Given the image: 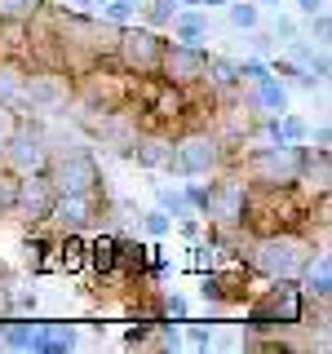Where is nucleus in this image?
Segmentation results:
<instances>
[{
    "label": "nucleus",
    "instance_id": "nucleus-1",
    "mask_svg": "<svg viewBox=\"0 0 332 354\" xmlns=\"http://www.w3.org/2000/svg\"><path fill=\"white\" fill-rule=\"evenodd\" d=\"M310 248H315V239L297 235V230H266V235H252L248 243V266L266 279H297Z\"/></svg>",
    "mask_w": 332,
    "mask_h": 354
},
{
    "label": "nucleus",
    "instance_id": "nucleus-2",
    "mask_svg": "<svg viewBox=\"0 0 332 354\" xmlns=\"http://www.w3.org/2000/svg\"><path fill=\"white\" fill-rule=\"evenodd\" d=\"M310 164L306 142H252L243 151V169L257 186H288V182H302Z\"/></svg>",
    "mask_w": 332,
    "mask_h": 354
},
{
    "label": "nucleus",
    "instance_id": "nucleus-3",
    "mask_svg": "<svg viewBox=\"0 0 332 354\" xmlns=\"http://www.w3.org/2000/svg\"><path fill=\"white\" fill-rule=\"evenodd\" d=\"M169 169L182 177V182H204V177H217L226 169V142L213 129H191L182 138H173V164Z\"/></svg>",
    "mask_w": 332,
    "mask_h": 354
},
{
    "label": "nucleus",
    "instance_id": "nucleus-4",
    "mask_svg": "<svg viewBox=\"0 0 332 354\" xmlns=\"http://www.w3.org/2000/svg\"><path fill=\"white\" fill-rule=\"evenodd\" d=\"M44 182L53 186V195L98 191V186H102L98 155L89 151V147H53L49 151V164H44Z\"/></svg>",
    "mask_w": 332,
    "mask_h": 354
},
{
    "label": "nucleus",
    "instance_id": "nucleus-5",
    "mask_svg": "<svg viewBox=\"0 0 332 354\" xmlns=\"http://www.w3.org/2000/svg\"><path fill=\"white\" fill-rule=\"evenodd\" d=\"M75 97V80L58 66H36V71H22V88L18 102L36 115H62Z\"/></svg>",
    "mask_w": 332,
    "mask_h": 354
},
{
    "label": "nucleus",
    "instance_id": "nucleus-6",
    "mask_svg": "<svg viewBox=\"0 0 332 354\" xmlns=\"http://www.w3.org/2000/svg\"><path fill=\"white\" fill-rule=\"evenodd\" d=\"M160 53H164V36L147 22H124L116 36V49L111 58L124 66V75H151L160 66Z\"/></svg>",
    "mask_w": 332,
    "mask_h": 354
},
{
    "label": "nucleus",
    "instance_id": "nucleus-7",
    "mask_svg": "<svg viewBox=\"0 0 332 354\" xmlns=\"http://www.w3.org/2000/svg\"><path fill=\"white\" fill-rule=\"evenodd\" d=\"M49 133L40 124H27V120H18V129L9 133V142L0 147V160L9 164L14 173H44V164H49Z\"/></svg>",
    "mask_w": 332,
    "mask_h": 354
},
{
    "label": "nucleus",
    "instance_id": "nucleus-8",
    "mask_svg": "<svg viewBox=\"0 0 332 354\" xmlns=\"http://www.w3.org/2000/svg\"><path fill=\"white\" fill-rule=\"evenodd\" d=\"M155 71H160L164 80H173L177 88L204 84V71H208V44L164 40V53H160V66H155Z\"/></svg>",
    "mask_w": 332,
    "mask_h": 354
},
{
    "label": "nucleus",
    "instance_id": "nucleus-9",
    "mask_svg": "<svg viewBox=\"0 0 332 354\" xmlns=\"http://www.w3.org/2000/svg\"><path fill=\"white\" fill-rule=\"evenodd\" d=\"M98 217H107V204L98 191H71V195H53L49 204V217L58 230H89Z\"/></svg>",
    "mask_w": 332,
    "mask_h": 354
},
{
    "label": "nucleus",
    "instance_id": "nucleus-10",
    "mask_svg": "<svg viewBox=\"0 0 332 354\" xmlns=\"http://www.w3.org/2000/svg\"><path fill=\"white\" fill-rule=\"evenodd\" d=\"M297 279H302V297L328 306V297H332V257H328L324 243H319V248H310V257H306L302 270H297Z\"/></svg>",
    "mask_w": 332,
    "mask_h": 354
},
{
    "label": "nucleus",
    "instance_id": "nucleus-11",
    "mask_svg": "<svg viewBox=\"0 0 332 354\" xmlns=\"http://www.w3.org/2000/svg\"><path fill=\"white\" fill-rule=\"evenodd\" d=\"M53 204V186L44 182V173H18V204L14 213H27V221H44Z\"/></svg>",
    "mask_w": 332,
    "mask_h": 354
},
{
    "label": "nucleus",
    "instance_id": "nucleus-12",
    "mask_svg": "<svg viewBox=\"0 0 332 354\" xmlns=\"http://www.w3.org/2000/svg\"><path fill=\"white\" fill-rule=\"evenodd\" d=\"M133 164L138 169H147V173H164L173 164V138H164V133H142L138 129V138H133Z\"/></svg>",
    "mask_w": 332,
    "mask_h": 354
},
{
    "label": "nucleus",
    "instance_id": "nucleus-13",
    "mask_svg": "<svg viewBox=\"0 0 332 354\" xmlns=\"http://www.w3.org/2000/svg\"><path fill=\"white\" fill-rule=\"evenodd\" d=\"M169 31L173 40L182 44H208V36H213V22H208V9H191V5H177V14L169 18Z\"/></svg>",
    "mask_w": 332,
    "mask_h": 354
},
{
    "label": "nucleus",
    "instance_id": "nucleus-14",
    "mask_svg": "<svg viewBox=\"0 0 332 354\" xmlns=\"http://www.w3.org/2000/svg\"><path fill=\"white\" fill-rule=\"evenodd\" d=\"M204 84L217 88L221 97H226V93H239V84H243V66H239V58H217V53H208Z\"/></svg>",
    "mask_w": 332,
    "mask_h": 354
},
{
    "label": "nucleus",
    "instance_id": "nucleus-15",
    "mask_svg": "<svg viewBox=\"0 0 332 354\" xmlns=\"http://www.w3.org/2000/svg\"><path fill=\"white\" fill-rule=\"evenodd\" d=\"M53 252H58V266H62V270H80V266L89 261V257H84L80 230H62V239L53 243Z\"/></svg>",
    "mask_w": 332,
    "mask_h": 354
},
{
    "label": "nucleus",
    "instance_id": "nucleus-16",
    "mask_svg": "<svg viewBox=\"0 0 332 354\" xmlns=\"http://www.w3.org/2000/svg\"><path fill=\"white\" fill-rule=\"evenodd\" d=\"M226 18L235 31H257L261 27V5L257 0H226Z\"/></svg>",
    "mask_w": 332,
    "mask_h": 354
},
{
    "label": "nucleus",
    "instance_id": "nucleus-17",
    "mask_svg": "<svg viewBox=\"0 0 332 354\" xmlns=\"http://www.w3.org/2000/svg\"><path fill=\"white\" fill-rule=\"evenodd\" d=\"M98 18L116 22V27L138 22V18H142V0H102V5H98Z\"/></svg>",
    "mask_w": 332,
    "mask_h": 354
},
{
    "label": "nucleus",
    "instance_id": "nucleus-18",
    "mask_svg": "<svg viewBox=\"0 0 332 354\" xmlns=\"http://www.w3.org/2000/svg\"><path fill=\"white\" fill-rule=\"evenodd\" d=\"M18 88H22V66L14 58H0V102L18 106Z\"/></svg>",
    "mask_w": 332,
    "mask_h": 354
},
{
    "label": "nucleus",
    "instance_id": "nucleus-19",
    "mask_svg": "<svg viewBox=\"0 0 332 354\" xmlns=\"http://www.w3.org/2000/svg\"><path fill=\"white\" fill-rule=\"evenodd\" d=\"M0 341H5V346H18V350H31L36 346V324H27V319L0 324Z\"/></svg>",
    "mask_w": 332,
    "mask_h": 354
},
{
    "label": "nucleus",
    "instance_id": "nucleus-20",
    "mask_svg": "<svg viewBox=\"0 0 332 354\" xmlns=\"http://www.w3.org/2000/svg\"><path fill=\"white\" fill-rule=\"evenodd\" d=\"M177 5H182V0H142V18H147V27L164 31V27H169V18L177 14Z\"/></svg>",
    "mask_w": 332,
    "mask_h": 354
},
{
    "label": "nucleus",
    "instance_id": "nucleus-21",
    "mask_svg": "<svg viewBox=\"0 0 332 354\" xmlns=\"http://www.w3.org/2000/svg\"><path fill=\"white\" fill-rule=\"evenodd\" d=\"M138 217H142V230H147V235H155V239H160V235H169V230H173V213H164L160 204H155V208H147V213H138Z\"/></svg>",
    "mask_w": 332,
    "mask_h": 354
},
{
    "label": "nucleus",
    "instance_id": "nucleus-22",
    "mask_svg": "<svg viewBox=\"0 0 332 354\" xmlns=\"http://www.w3.org/2000/svg\"><path fill=\"white\" fill-rule=\"evenodd\" d=\"M270 36H275V44L284 49L288 40H297V36H302V22H297L293 14H275V22H270Z\"/></svg>",
    "mask_w": 332,
    "mask_h": 354
},
{
    "label": "nucleus",
    "instance_id": "nucleus-23",
    "mask_svg": "<svg viewBox=\"0 0 332 354\" xmlns=\"http://www.w3.org/2000/svg\"><path fill=\"white\" fill-rule=\"evenodd\" d=\"M306 22H310V44H315V49H328V44H332V18H328V9H324V14H310Z\"/></svg>",
    "mask_w": 332,
    "mask_h": 354
},
{
    "label": "nucleus",
    "instance_id": "nucleus-24",
    "mask_svg": "<svg viewBox=\"0 0 332 354\" xmlns=\"http://www.w3.org/2000/svg\"><path fill=\"white\" fill-rule=\"evenodd\" d=\"M14 204H18V173L0 169V213H14Z\"/></svg>",
    "mask_w": 332,
    "mask_h": 354
},
{
    "label": "nucleus",
    "instance_id": "nucleus-25",
    "mask_svg": "<svg viewBox=\"0 0 332 354\" xmlns=\"http://www.w3.org/2000/svg\"><path fill=\"white\" fill-rule=\"evenodd\" d=\"M18 120H22V115H18L14 106H9V102H0V147H5V142H9V133L18 129Z\"/></svg>",
    "mask_w": 332,
    "mask_h": 354
},
{
    "label": "nucleus",
    "instance_id": "nucleus-26",
    "mask_svg": "<svg viewBox=\"0 0 332 354\" xmlns=\"http://www.w3.org/2000/svg\"><path fill=\"white\" fill-rule=\"evenodd\" d=\"M186 337H191V346L195 350H208V346H213V324H191V332H186Z\"/></svg>",
    "mask_w": 332,
    "mask_h": 354
},
{
    "label": "nucleus",
    "instance_id": "nucleus-27",
    "mask_svg": "<svg viewBox=\"0 0 332 354\" xmlns=\"http://www.w3.org/2000/svg\"><path fill=\"white\" fill-rule=\"evenodd\" d=\"M310 138H315V151H319V155H328V142H332V133H328V120H319V129L310 133Z\"/></svg>",
    "mask_w": 332,
    "mask_h": 354
},
{
    "label": "nucleus",
    "instance_id": "nucleus-28",
    "mask_svg": "<svg viewBox=\"0 0 332 354\" xmlns=\"http://www.w3.org/2000/svg\"><path fill=\"white\" fill-rule=\"evenodd\" d=\"M328 0H297V18H310V14H324Z\"/></svg>",
    "mask_w": 332,
    "mask_h": 354
},
{
    "label": "nucleus",
    "instance_id": "nucleus-29",
    "mask_svg": "<svg viewBox=\"0 0 332 354\" xmlns=\"http://www.w3.org/2000/svg\"><path fill=\"white\" fill-rule=\"evenodd\" d=\"M257 5H275V9H279V0H257Z\"/></svg>",
    "mask_w": 332,
    "mask_h": 354
},
{
    "label": "nucleus",
    "instance_id": "nucleus-30",
    "mask_svg": "<svg viewBox=\"0 0 332 354\" xmlns=\"http://www.w3.org/2000/svg\"><path fill=\"white\" fill-rule=\"evenodd\" d=\"M49 5H71V0H49Z\"/></svg>",
    "mask_w": 332,
    "mask_h": 354
}]
</instances>
